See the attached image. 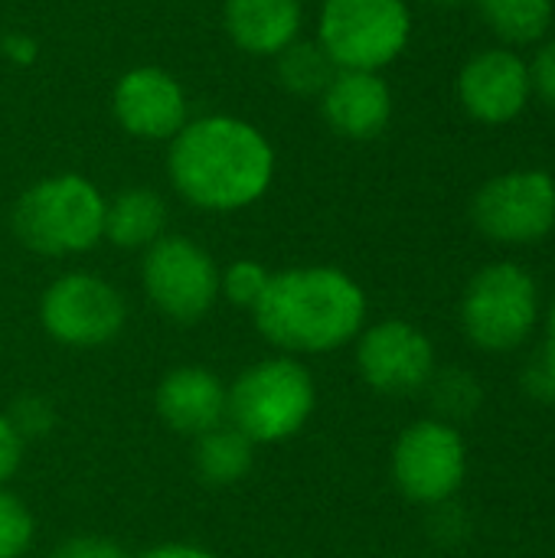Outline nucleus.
I'll return each instance as SVG.
<instances>
[{"label":"nucleus","instance_id":"1","mask_svg":"<svg viewBox=\"0 0 555 558\" xmlns=\"http://www.w3.org/2000/svg\"><path fill=\"white\" fill-rule=\"evenodd\" d=\"M173 190L203 213L258 203L275 180V147L262 128L236 114L190 118L167 150Z\"/></svg>","mask_w":555,"mask_h":558},{"label":"nucleus","instance_id":"2","mask_svg":"<svg viewBox=\"0 0 555 558\" xmlns=\"http://www.w3.org/2000/svg\"><path fill=\"white\" fill-rule=\"evenodd\" d=\"M252 314L268 343L298 353H330L363 330L366 294L340 268H291L268 278Z\"/></svg>","mask_w":555,"mask_h":558},{"label":"nucleus","instance_id":"3","mask_svg":"<svg viewBox=\"0 0 555 558\" xmlns=\"http://www.w3.org/2000/svg\"><path fill=\"white\" fill-rule=\"evenodd\" d=\"M105 196L82 173L36 180L13 206L16 239L46 258L79 255L105 239Z\"/></svg>","mask_w":555,"mask_h":558},{"label":"nucleus","instance_id":"4","mask_svg":"<svg viewBox=\"0 0 555 558\" xmlns=\"http://www.w3.org/2000/svg\"><path fill=\"white\" fill-rule=\"evenodd\" d=\"M412 39V10L406 0H324L317 43L337 69L383 72Z\"/></svg>","mask_w":555,"mask_h":558},{"label":"nucleus","instance_id":"5","mask_svg":"<svg viewBox=\"0 0 555 558\" xmlns=\"http://www.w3.org/2000/svg\"><path fill=\"white\" fill-rule=\"evenodd\" d=\"M314 399V379L301 363L265 360L245 369L226 392V418L249 441H281L301 432Z\"/></svg>","mask_w":555,"mask_h":558},{"label":"nucleus","instance_id":"6","mask_svg":"<svg viewBox=\"0 0 555 558\" xmlns=\"http://www.w3.org/2000/svg\"><path fill=\"white\" fill-rule=\"evenodd\" d=\"M540 320V291L517 262L484 265L464 288L461 327L487 353H510L530 340Z\"/></svg>","mask_w":555,"mask_h":558},{"label":"nucleus","instance_id":"7","mask_svg":"<svg viewBox=\"0 0 555 558\" xmlns=\"http://www.w3.org/2000/svg\"><path fill=\"white\" fill-rule=\"evenodd\" d=\"M471 219L491 242H540L555 229V180L533 167L497 173L474 193Z\"/></svg>","mask_w":555,"mask_h":558},{"label":"nucleus","instance_id":"8","mask_svg":"<svg viewBox=\"0 0 555 558\" xmlns=\"http://www.w3.org/2000/svg\"><path fill=\"white\" fill-rule=\"evenodd\" d=\"M141 278L150 304L180 324L206 317L219 298V268L213 255L186 235H160L144 248Z\"/></svg>","mask_w":555,"mask_h":558},{"label":"nucleus","instance_id":"9","mask_svg":"<svg viewBox=\"0 0 555 558\" xmlns=\"http://www.w3.org/2000/svg\"><path fill=\"white\" fill-rule=\"evenodd\" d=\"M468 474V445L448 422L425 418L409 425L393 448L396 487L415 500L438 507L458 494Z\"/></svg>","mask_w":555,"mask_h":558},{"label":"nucleus","instance_id":"10","mask_svg":"<svg viewBox=\"0 0 555 558\" xmlns=\"http://www.w3.org/2000/svg\"><path fill=\"white\" fill-rule=\"evenodd\" d=\"M39 320L46 333L65 347H101L121 333L124 301L105 278L69 271L46 288L39 301Z\"/></svg>","mask_w":555,"mask_h":558},{"label":"nucleus","instance_id":"11","mask_svg":"<svg viewBox=\"0 0 555 558\" xmlns=\"http://www.w3.org/2000/svg\"><path fill=\"white\" fill-rule=\"evenodd\" d=\"M455 88H458L461 108L474 121L487 128L510 124L527 111L533 98L530 62L510 46L481 49L461 65Z\"/></svg>","mask_w":555,"mask_h":558},{"label":"nucleus","instance_id":"12","mask_svg":"<svg viewBox=\"0 0 555 558\" xmlns=\"http://www.w3.org/2000/svg\"><path fill=\"white\" fill-rule=\"evenodd\" d=\"M111 114L137 141H173L190 121V101L180 78L160 65L128 69L111 92Z\"/></svg>","mask_w":555,"mask_h":558},{"label":"nucleus","instance_id":"13","mask_svg":"<svg viewBox=\"0 0 555 558\" xmlns=\"http://www.w3.org/2000/svg\"><path fill=\"white\" fill-rule=\"evenodd\" d=\"M357 366L376 392L406 396L432 383L435 347L419 327L406 320H383L360 337Z\"/></svg>","mask_w":555,"mask_h":558},{"label":"nucleus","instance_id":"14","mask_svg":"<svg viewBox=\"0 0 555 558\" xmlns=\"http://www.w3.org/2000/svg\"><path fill=\"white\" fill-rule=\"evenodd\" d=\"M321 114L337 137L373 141L393 121V88L379 72L337 69L321 92Z\"/></svg>","mask_w":555,"mask_h":558},{"label":"nucleus","instance_id":"15","mask_svg":"<svg viewBox=\"0 0 555 558\" xmlns=\"http://www.w3.org/2000/svg\"><path fill=\"white\" fill-rule=\"evenodd\" d=\"M222 26L239 52L275 59L281 49L301 39L304 3L301 0H222Z\"/></svg>","mask_w":555,"mask_h":558},{"label":"nucleus","instance_id":"16","mask_svg":"<svg viewBox=\"0 0 555 558\" xmlns=\"http://www.w3.org/2000/svg\"><path fill=\"white\" fill-rule=\"evenodd\" d=\"M157 412L180 435H206L226 418V389L203 366H180L157 386Z\"/></svg>","mask_w":555,"mask_h":558},{"label":"nucleus","instance_id":"17","mask_svg":"<svg viewBox=\"0 0 555 558\" xmlns=\"http://www.w3.org/2000/svg\"><path fill=\"white\" fill-rule=\"evenodd\" d=\"M167 229V203L147 186H128L105 203V239L118 248H150Z\"/></svg>","mask_w":555,"mask_h":558},{"label":"nucleus","instance_id":"18","mask_svg":"<svg viewBox=\"0 0 555 558\" xmlns=\"http://www.w3.org/2000/svg\"><path fill=\"white\" fill-rule=\"evenodd\" d=\"M484 26L510 49L540 43L553 26V0H474Z\"/></svg>","mask_w":555,"mask_h":558},{"label":"nucleus","instance_id":"19","mask_svg":"<svg viewBox=\"0 0 555 558\" xmlns=\"http://www.w3.org/2000/svg\"><path fill=\"white\" fill-rule=\"evenodd\" d=\"M252 468V441L232 428V425H216L213 432L200 435L196 445V474L209 487H229L242 481Z\"/></svg>","mask_w":555,"mask_h":558},{"label":"nucleus","instance_id":"20","mask_svg":"<svg viewBox=\"0 0 555 558\" xmlns=\"http://www.w3.org/2000/svg\"><path fill=\"white\" fill-rule=\"evenodd\" d=\"M334 72H337V65L330 62V56L324 52V46L317 39H294L288 49H281L275 56L278 85L298 98H321V92L330 85Z\"/></svg>","mask_w":555,"mask_h":558},{"label":"nucleus","instance_id":"21","mask_svg":"<svg viewBox=\"0 0 555 558\" xmlns=\"http://www.w3.org/2000/svg\"><path fill=\"white\" fill-rule=\"evenodd\" d=\"M33 543L29 510L7 490H0V558H20Z\"/></svg>","mask_w":555,"mask_h":558},{"label":"nucleus","instance_id":"22","mask_svg":"<svg viewBox=\"0 0 555 558\" xmlns=\"http://www.w3.org/2000/svg\"><path fill=\"white\" fill-rule=\"evenodd\" d=\"M268 271H265V265H258V262H232L222 275H219V291L232 301V304H239V307H255V301L262 298V291H265V284H268Z\"/></svg>","mask_w":555,"mask_h":558},{"label":"nucleus","instance_id":"23","mask_svg":"<svg viewBox=\"0 0 555 558\" xmlns=\"http://www.w3.org/2000/svg\"><path fill=\"white\" fill-rule=\"evenodd\" d=\"M432 392L445 415H468L478 409V399H481V389L471 379V373H458V369L442 373L438 379L432 376Z\"/></svg>","mask_w":555,"mask_h":558},{"label":"nucleus","instance_id":"24","mask_svg":"<svg viewBox=\"0 0 555 558\" xmlns=\"http://www.w3.org/2000/svg\"><path fill=\"white\" fill-rule=\"evenodd\" d=\"M7 418H10V425L16 428L20 438H39V435H46L52 428L56 412H52V405L46 399L23 396V399H16V405H13V412Z\"/></svg>","mask_w":555,"mask_h":558},{"label":"nucleus","instance_id":"25","mask_svg":"<svg viewBox=\"0 0 555 558\" xmlns=\"http://www.w3.org/2000/svg\"><path fill=\"white\" fill-rule=\"evenodd\" d=\"M523 389L530 399L543 402V405H555V347L546 343L523 369Z\"/></svg>","mask_w":555,"mask_h":558},{"label":"nucleus","instance_id":"26","mask_svg":"<svg viewBox=\"0 0 555 558\" xmlns=\"http://www.w3.org/2000/svg\"><path fill=\"white\" fill-rule=\"evenodd\" d=\"M530 78H533V95H540L555 111V39L536 49L530 62Z\"/></svg>","mask_w":555,"mask_h":558},{"label":"nucleus","instance_id":"27","mask_svg":"<svg viewBox=\"0 0 555 558\" xmlns=\"http://www.w3.org/2000/svg\"><path fill=\"white\" fill-rule=\"evenodd\" d=\"M49 558H128L124 549L105 536H72Z\"/></svg>","mask_w":555,"mask_h":558},{"label":"nucleus","instance_id":"28","mask_svg":"<svg viewBox=\"0 0 555 558\" xmlns=\"http://www.w3.org/2000/svg\"><path fill=\"white\" fill-rule=\"evenodd\" d=\"M20 458H23V438L16 435L10 418L0 415V484L13 477V471L20 468Z\"/></svg>","mask_w":555,"mask_h":558},{"label":"nucleus","instance_id":"29","mask_svg":"<svg viewBox=\"0 0 555 558\" xmlns=\"http://www.w3.org/2000/svg\"><path fill=\"white\" fill-rule=\"evenodd\" d=\"M0 56L10 59L13 65H33L36 56H39V43H36L29 33L13 29V33H7V36L0 39Z\"/></svg>","mask_w":555,"mask_h":558},{"label":"nucleus","instance_id":"30","mask_svg":"<svg viewBox=\"0 0 555 558\" xmlns=\"http://www.w3.org/2000/svg\"><path fill=\"white\" fill-rule=\"evenodd\" d=\"M137 558H216L213 553L200 549V546H183V543H167V546H154L144 556Z\"/></svg>","mask_w":555,"mask_h":558},{"label":"nucleus","instance_id":"31","mask_svg":"<svg viewBox=\"0 0 555 558\" xmlns=\"http://www.w3.org/2000/svg\"><path fill=\"white\" fill-rule=\"evenodd\" d=\"M432 7H445V10H455V7H464V3H474V0H425Z\"/></svg>","mask_w":555,"mask_h":558},{"label":"nucleus","instance_id":"32","mask_svg":"<svg viewBox=\"0 0 555 558\" xmlns=\"http://www.w3.org/2000/svg\"><path fill=\"white\" fill-rule=\"evenodd\" d=\"M550 333H553V340H550V343L555 347V307H553V317H550Z\"/></svg>","mask_w":555,"mask_h":558}]
</instances>
